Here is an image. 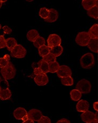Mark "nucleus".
I'll use <instances>...</instances> for the list:
<instances>
[{"label":"nucleus","mask_w":98,"mask_h":123,"mask_svg":"<svg viewBox=\"0 0 98 123\" xmlns=\"http://www.w3.org/2000/svg\"><path fill=\"white\" fill-rule=\"evenodd\" d=\"M1 73L4 80H11L14 78L16 76V69L13 63L9 61L6 67L1 68Z\"/></svg>","instance_id":"1"},{"label":"nucleus","mask_w":98,"mask_h":123,"mask_svg":"<svg viewBox=\"0 0 98 123\" xmlns=\"http://www.w3.org/2000/svg\"><path fill=\"white\" fill-rule=\"evenodd\" d=\"M95 60L94 55L91 53H87L81 57L80 64L84 69H90L94 67Z\"/></svg>","instance_id":"2"},{"label":"nucleus","mask_w":98,"mask_h":123,"mask_svg":"<svg viewBox=\"0 0 98 123\" xmlns=\"http://www.w3.org/2000/svg\"><path fill=\"white\" fill-rule=\"evenodd\" d=\"M92 85L89 81L86 79H81L78 82L76 86V89L79 91L81 94H88L91 91Z\"/></svg>","instance_id":"3"},{"label":"nucleus","mask_w":98,"mask_h":123,"mask_svg":"<svg viewBox=\"0 0 98 123\" xmlns=\"http://www.w3.org/2000/svg\"><path fill=\"white\" fill-rule=\"evenodd\" d=\"M10 52L11 56L18 59L24 58L27 54L25 48L22 45H16Z\"/></svg>","instance_id":"4"},{"label":"nucleus","mask_w":98,"mask_h":123,"mask_svg":"<svg viewBox=\"0 0 98 123\" xmlns=\"http://www.w3.org/2000/svg\"><path fill=\"white\" fill-rule=\"evenodd\" d=\"M90 39L91 38L87 32H81L77 35L75 41L79 46H87Z\"/></svg>","instance_id":"5"},{"label":"nucleus","mask_w":98,"mask_h":123,"mask_svg":"<svg viewBox=\"0 0 98 123\" xmlns=\"http://www.w3.org/2000/svg\"><path fill=\"white\" fill-rule=\"evenodd\" d=\"M48 47L52 48L55 46H60L61 44V38L56 34H51L47 39Z\"/></svg>","instance_id":"6"},{"label":"nucleus","mask_w":98,"mask_h":123,"mask_svg":"<svg viewBox=\"0 0 98 123\" xmlns=\"http://www.w3.org/2000/svg\"><path fill=\"white\" fill-rule=\"evenodd\" d=\"M58 77L62 79L63 77L71 76L72 71L70 68L66 65L60 66L58 70L56 72Z\"/></svg>","instance_id":"7"},{"label":"nucleus","mask_w":98,"mask_h":123,"mask_svg":"<svg viewBox=\"0 0 98 123\" xmlns=\"http://www.w3.org/2000/svg\"><path fill=\"white\" fill-rule=\"evenodd\" d=\"M27 116L29 119L33 120V121L38 122L41 118L43 115L41 111L38 110V109H32L29 110V112H27Z\"/></svg>","instance_id":"8"},{"label":"nucleus","mask_w":98,"mask_h":123,"mask_svg":"<svg viewBox=\"0 0 98 123\" xmlns=\"http://www.w3.org/2000/svg\"><path fill=\"white\" fill-rule=\"evenodd\" d=\"M34 81L38 86H43L46 85L48 83L49 79L46 74L41 73L40 74L36 75L35 77Z\"/></svg>","instance_id":"9"},{"label":"nucleus","mask_w":98,"mask_h":123,"mask_svg":"<svg viewBox=\"0 0 98 123\" xmlns=\"http://www.w3.org/2000/svg\"><path fill=\"white\" fill-rule=\"evenodd\" d=\"M81 117V120L86 123L94 121V120H95V113L89 110H87L85 112L82 113Z\"/></svg>","instance_id":"10"},{"label":"nucleus","mask_w":98,"mask_h":123,"mask_svg":"<svg viewBox=\"0 0 98 123\" xmlns=\"http://www.w3.org/2000/svg\"><path fill=\"white\" fill-rule=\"evenodd\" d=\"M58 18V12L54 9H50L49 10L48 16L46 19H44L47 23H53L56 22Z\"/></svg>","instance_id":"11"},{"label":"nucleus","mask_w":98,"mask_h":123,"mask_svg":"<svg viewBox=\"0 0 98 123\" xmlns=\"http://www.w3.org/2000/svg\"><path fill=\"white\" fill-rule=\"evenodd\" d=\"M89 109V103L86 100H80L77 104V111L79 112H84L88 110Z\"/></svg>","instance_id":"12"},{"label":"nucleus","mask_w":98,"mask_h":123,"mask_svg":"<svg viewBox=\"0 0 98 123\" xmlns=\"http://www.w3.org/2000/svg\"><path fill=\"white\" fill-rule=\"evenodd\" d=\"M13 116L17 120H23L26 116H27V112L23 108H18L13 111Z\"/></svg>","instance_id":"13"},{"label":"nucleus","mask_w":98,"mask_h":123,"mask_svg":"<svg viewBox=\"0 0 98 123\" xmlns=\"http://www.w3.org/2000/svg\"><path fill=\"white\" fill-rule=\"evenodd\" d=\"M98 0H83L81 2V4L84 9L88 11L93 6H98Z\"/></svg>","instance_id":"14"},{"label":"nucleus","mask_w":98,"mask_h":123,"mask_svg":"<svg viewBox=\"0 0 98 123\" xmlns=\"http://www.w3.org/2000/svg\"><path fill=\"white\" fill-rule=\"evenodd\" d=\"M98 38H97V39L91 38L87 45L88 48L92 52L98 53Z\"/></svg>","instance_id":"15"},{"label":"nucleus","mask_w":98,"mask_h":123,"mask_svg":"<svg viewBox=\"0 0 98 123\" xmlns=\"http://www.w3.org/2000/svg\"><path fill=\"white\" fill-rule=\"evenodd\" d=\"M39 36V33L38 31L35 29H32L29 30L27 32L26 35L27 39L31 42H35Z\"/></svg>","instance_id":"16"},{"label":"nucleus","mask_w":98,"mask_h":123,"mask_svg":"<svg viewBox=\"0 0 98 123\" xmlns=\"http://www.w3.org/2000/svg\"><path fill=\"white\" fill-rule=\"evenodd\" d=\"M12 96L11 90L9 89H0V99L6 101L10 99Z\"/></svg>","instance_id":"17"},{"label":"nucleus","mask_w":98,"mask_h":123,"mask_svg":"<svg viewBox=\"0 0 98 123\" xmlns=\"http://www.w3.org/2000/svg\"><path fill=\"white\" fill-rule=\"evenodd\" d=\"M87 33L91 38H98V24H94L93 25Z\"/></svg>","instance_id":"18"},{"label":"nucleus","mask_w":98,"mask_h":123,"mask_svg":"<svg viewBox=\"0 0 98 123\" xmlns=\"http://www.w3.org/2000/svg\"><path fill=\"white\" fill-rule=\"evenodd\" d=\"M17 45V40L14 38H9L6 40V47L9 51L11 52Z\"/></svg>","instance_id":"19"},{"label":"nucleus","mask_w":98,"mask_h":123,"mask_svg":"<svg viewBox=\"0 0 98 123\" xmlns=\"http://www.w3.org/2000/svg\"><path fill=\"white\" fill-rule=\"evenodd\" d=\"M38 67L41 70L42 73L46 74L47 73L49 72V66H48V63L47 62H45L41 59L40 60L39 62H38Z\"/></svg>","instance_id":"20"},{"label":"nucleus","mask_w":98,"mask_h":123,"mask_svg":"<svg viewBox=\"0 0 98 123\" xmlns=\"http://www.w3.org/2000/svg\"><path fill=\"white\" fill-rule=\"evenodd\" d=\"M63 52V48L62 46H57L50 49V53L53 54L56 57L60 56Z\"/></svg>","instance_id":"21"},{"label":"nucleus","mask_w":98,"mask_h":123,"mask_svg":"<svg viewBox=\"0 0 98 123\" xmlns=\"http://www.w3.org/2000/svg\"><path fill=\"white\" fill-rule=\"evenodd\" d=\"M87 15L91 18H93L96 20L98 19V6H93L89 10L87 11Z\"/></svg>","instance_id":"22"},{"label":"nucleus","mask_w":98,"mask_h":123,"mask_svg":"<svg viewBox=\"0 0 98 123\" xmlns=\"http://www.w3.org/2000/svg\"><path fill=\"white\" fill-rule=\"evenodd\" d=\"M81 93L75 89L72 90L70 92V97L74 101H78L81 97Z\"/></svg>","instance_id":"23"},{"label":"nucleus","mask_w":98,"mask_h":123,"mask_svg":"<svg viewBox=\"0 0 98 123\" xmlns=\"http://www.w3.org/2000/svg\"><path fill=\"white\" fill-rule=\"evenodd\" d=\"M48 66L49 72L51 73H55L58 70L60 66L58 61H55L54 62L48 63Z\"/></svg>","instance_id":"24"},{"label":"nucleus","mask_w":98,"mask_h":123,"mask_svg":"<svg viewBox=\"0 0 98 123\" xmlns=\"http://www.w3.org/2000/svg\"><path fill=\"white\" fill-rule=\"evenodd\" d=\"M38 51L39 55L44 58V56H46L47 54H48L50 53V48L45 45L39 48Z\"/></svg>","instance_id":"25"},{"label":"nucleus","mask_w":98,"mask_h":123,"mask_svg":"<svg viewBox=\"0 0 98 123\" xmlns=\"http://www.w3.org/2000/svg\"><path fill=\"white\" fill-rule=\"evenodd\" d=\"M45 43L46 40L45 39V38L42 37H40V36H39V37L36 39L35 42H33L34 46L35 47L38 48V49L42 46H44V45H45Z\"/></svg>","instance_id":"26"},{"label":"nucleus","mask_w":98,"mask_h":123,"mask_svg":"<svg viewBox=\"0 0 98 123\" xmlns=\"http://www.w3.org/2000/svg\"><path fill=\"white\" fill-rule=\"evenodd\" d=\"M61 83L64 86H71L74 85V79L71 76L63 77L61 79Z\"/></svg>","instance_id":"27"},{"label":"nucleus","mask_w":98,"mask_h":123,"mask_svg":"<svg viewBox=\"0 0 98 123\" xmlns=\"http://www.w3.org/2000/svg\"><path fill=\"white\" fill-rule=\"evenodd\" d=\"M10 56L8 54H5L3 58H0V68H2L8 65L10 60Z\"/></svg>","instance_id":"28"},{"label":"nucleus","mask_w":98,"mask_h":123,"mask_svg":"<svg viewBox=\"0 0 98 123\" xmlns=\"http://www.w3.org/2000/svg\"><path fill=\"white\" fill-rule=\"evenodd\" d=\"M42 60L45 61V62H47L48 63H49L51 62H53L55 61L56 60V57L53 54L49 53L48 54H47L46 56H44L42 58Z\"/></svg>","instance_id":"29"},{"label":"nucleus","mask_w":98,"mask_h":123,"mask_svg":"<svg viewBox=\"0 0 98 123\" xmlns=\"http://www.w3.org/2000/svg\"><path fill=\"white\" fill-rule=\"evenodd\" d=\"M48 13H49V9H48L47 8L45 7L41 8L40 9L39 11V16L44 19H46L48 16Z\"/></svg>","instance_id":"30"},{"label":"nucleus","mask_w":98,"mask_h":123,"mask_svg":"<svg viewBox=\"0 0 98 123\" xmlns=\"http://www.w3.org/2000/svg\"><path fill=\"white\" fill-rule=\"evenodd\" d=\"M9 88V85L7 80H1L0 81V89H6Z\"/></svg>","instance_id":"31"},{"label":"nucleus","mask_w":98,"mask_h":123,"mask_svg":"<svg viewBox=\"0 0 98 123\" xmlns=\"http://www.w3.org/2000/svg\"><path fill=\"white\" fill-rule=\"evenodd\" d=\"M6 47V39L4 35H0V49Z\"/></svg>","instance_id":"32"},{"label":"nucleus","mask_w":98,"mask_h":123,"mask_svg":"<svg viewBox=\"0 0 98 123\" xmlns=\"http://www.w3.org/2000/svg\"><path fill=\"white\" fill-rule=\"evenodd\" d=\"M38 123H51V120L50 118L46 116H44L41 118V119L38 122Z\"/></svg>","instance_id":"33"},{"label":"nucleus","mask_w":98,"mask_h":123,"mask_svg":"<svg viewBox=\"0 0 98 123\" xmlns=\"http://www.w3.org/2000/svg\"><path fill=\"white\" fill-rule=\"evenodd\" d=\"M2 29L3 30L4 34H10L12 32V30H11V29L6 25L3 26Z\"/></svg>","instance_id":"34"},{"label":"nucleus","mask_w":98,"mask_h":123,"mask_svg":"<svg viewBox=\"0 0 98 123\" xmlns=\"http://www.w3.org/2000/svg\"><path fill=\"white\" fill-rule=\"evenodd\" d=\"M34 74L35 75H39L41 73H42V72L41 71V70L39 68H35V69H34Z\"/></svg>","instance_id":"35"},{"label":"nucleus","mask_w":98,"mask_h":123,"mask_svg":"<svg viewBox=\"0 0 98 123\" xmlns=\"http://www.w3.org/2000/svg\"><path fill=\"white\" fill-rule=\"evenodd\" d=\"M56 123H71L70 120H69L65 118H62L60 120H59L58 122H57Z\"/></svg>","instance_id":"36"},{"label":"nucleus","mask_w":98,"mask_h":123,"mask_svg":"<svg viewBox=\"0 0 98 123\" xmlns=\"http://www.w3.org/2000/svg\"><path fill=\"white\" fill-rule=\"evenodd\" d=\"M93 108H94V110L98 112V102H95L93 103Z\"/></svg>","instance_id":"37"},{"label":"nucleus","mask_w":98,"mask_h":123,"mask_svg":"<svg viewBox=\"0 0 98 123\" xmlns=\"http://www.w3.org/2000/svg\"><path fill=\"white\" fill-rule=\"evenodd\" d=\"M22 123H35V122L33 121V120H30V119H29L28 120H27L26 121L23 122Z\"/></svg>","instance_id":"38"},{"label":"nucleus","mask_w":98,"mask_h":123,"mask_svg":"<svg viewBox=\"0 0 98 123\" xmlns=\"http://www.w3.org/2000/svg\"><path fill=\"white\" fill-rule=\"evenodd\" d=\"M6 2V1H0V9H1V6H2V3H3V2Z\"/></svg>","instance_id":"39"},{"label":"nucleus","mask_w":98,"mask_h":123,"mask_svg":"<svg viewBox=\"0 0 98 123\" xmlns=\"http://www.w3.org/2000/svg\"><path fill=\"white\" fill-rule=\"evenodd\" d=\"M98 123V120H94V121L91 122L89 123Z\"/></svg>","instance_id":"40"},{"label":"nucleus","mask_w":98,"mask_h":123,"mask_svg":"<svg viewBox=\"0 0 98 123\" xmlns=\"http://www.w3.org/2000/svg\"><path fill=\"white\" fill-rule=\"evenodd\" d=\"M95 120H98V112L95 113Z\"/></svg>","instance_id":"41"},{"label":"nucleus","mask_w":98,"mask_h":123,"mask_svg":"<svg viewBox=\"0 0 98 123\" xmlns=\"http://www.w3.org/2000/svg\"><path fill=\"white\" fill-rule=\"evenodd\" d=\"M1 28H2V26H1V25L0 24V29H1Z\"/></svg>","instance_id":"42"}]
</instances>
